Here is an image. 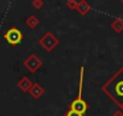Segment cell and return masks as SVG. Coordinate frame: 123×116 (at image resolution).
Listing matches in <instances>:
<instances>
[{"instance_id": "obj_1", "label": "cell", "mask_w": 123, "mask_h": 116, "mask_svg": "<svg viewBox=\"0 0 123 116\" xmlns=\"http://www.w3.org/2000/svg\"><path fill=\"white\" fill-rule=\"evenodd\" d=\"M103 91L121 108H123V68H121L104 86Z\"/></svg>"}, {"instance_id": "obj_2", "label": "cell", "mask_w": 123, "mask_h": 116, "mask_svg": "<svg viewBox=\"0 0 123 116\" xmlns=\"http://www.w3.org/2000/svg\"><path fill=\"white\" fill-rule=\"evenodd\" d=\"M82 81H83V67L81 68V77H80V86H79V94H77V98L70 104V109L71 110H75V111H79L81 114H85L88 109V104L82 99L81 94H82Z\"/></svg>"}, {"instance_id": "obj_3", "label": "cell", "mask_w": 123, "mask_h": 116, "mask_svg": "<svg viewBox=\"0 0 123 116\" xmlns=\"http://www.w3.org/2000/svg\"><path fill=\"white\" fill-rule=\"evenodd\" d=\"M4 39H5L10 45H18V44H21L22 40H23V34H22V32H21L18 28L12 27V28H10V29L4 34Z\"/></svg>"}, {"instance_id": "obj_4", "label": "cell", "mask_w": 123, "mask_h": 116, "mask_svg": "<svg viewBox=\"0 0 123 116\" xmlns=\"http://www.w3.org/2000/svg\"><path fill=\"white\" fill-rule=\"evenodd\" d=\"M42 62L39 59V58L35 56V54H30L27 59L24 61V65L27 67V69H29L30 71H36L40 67H41Z\"/></svg>"}, {"instance_id": "obj_5", "label": "cell", "mask_w": 123, "mask_h": 116, "mask_svg": "<svg viewBox=\"0 0 123 116\" xmlns=\"http://www.w3.org/2000/svg\"><path fill=\"white\" fill-rule=\"evenodd\" d=\"M30 93H31V96L34 98H39L43 93V90H42V87L39 84H35V85H33V88L30 90Z\"/></svg>"}, {"instance_id": "obj_6", "label": "cell", "mask_w": 123, "mask_h": 116, "mask_svg": "<svg viewBox=\"0 0 123 116\" xmlns=\"http://www.w3.org/2000/svg\"><path fill=\"white\" fill-rule=\"evenodd\" d=\"M30 86H31V82L27 76H23V79L18 82V87H21L23 91H28L30 88Z\"/></svg>"}, {"instance_id": "obj_7", "label": "cell", "mask_w": 123, "mask_h": 116, "mask_svg": "<svg viewBox=\"0 0 123 116\" xmlns=\"http://www.w3.org/2000/svg\"><path fill=\"white\" fill-rule=\"evenodd\" d=\"M77 7H79V10H80L81 13H86V12H88L89 5L87 3H85V1H81L80 4H77Z\"/></svg>"}, {"instance_id": "obj_8", "label": "cell", "mask_w": 123, "mask_h": 116, "mask_svg": "<svg viewBox=\"0 0 123 116\" xmlns=\"http://www.w3.org/2000/svg\"><path fill=\"white\" fill-rule=\"evenodd\" d=\"M37 23H39V19H36L35 16H30V17L27 18V24H28L29 27H31V28H34Z\"/></svg>"}, {"instance_id": "obj_9", "label": "cell", "mask_w": 123, "mask_h": 116, "mask_svg": "<svg viewBox=\"0 0 123 116\" xmlns=\"http://www.w3.org/2000/svg\"><path fill=\"white\" fill-rule=\"evenodd\" d=\"M64 116H85V115L81 114V112H79V111H75V110L69 109V110L64 114Z\"/></svg>"}, {"instance_id": "obj_10", "label": "cell", "mask_w": 123, "mask_h": 116, "mask_svg": "<svg viewBox=\"0 0 123 116\" xmlns=\"http://www.w3.org/2000/svg\"><path fill=\"white\" fill-rule=\"evenodd\" d=\"M34 6H36V7H40V6H42V1H34Z\"/></svg>"}, {"instance_id": "obj_11", "label": "cell", "mask_w": 123, "mask_h": 116, "mask_svg": "<svg viewBox=\"0 0 123 116\" xmlns=\"http://www.w3.org/2000/svg\"><path fill=\"white\" fill-rule=\"evenodd\" d=\"M68 5H69V6H71V7H75V6L77 7V4H75V3H68Z\"/></svg>"}]
</instances>
